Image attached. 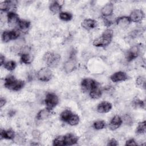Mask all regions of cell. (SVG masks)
Masks as SVG:
<instances>
[{
    "label": "cell",
    "mask_w": 146,
    "mask_h": 146,
    "mask_svg": "<svg viewBox=\"0 0 146 146\" xmlns=\"http://www.w3.org/2000/svg\"><path fill=\"white\" fill-rule=\"evenodd\" d=\"M32 135L34 138H38L40 136V132L38 131V130H34L32 132Z\"/></svg>",
    "instance_id": "39"
},
{
    "label": "cell",
    "mask_w": 146,
    "mask_h": 146,
    "mask_svg": "<svg viewBox=\"0 0 146 146\" xmlns=\"http://www.w3.org/2000/svg\"><path fill=\"white\" fill-rule=\"evenodd\" d=\"M103 21H104V25L106 26H110L112 24V21L111 19L108 18H107L106 17H105L103 19Z\"/></svg>",
    "instance_id": "36"
},
{
    "label": "cell",
    "mask_w": 146,
    "mask_h": 146,
    "mask_svg": "<svg viewBox=\"0 0 146 146\" xmlns=\"http://www.w3.org/2000/svg\"><path fill=\"white\" fill-rule=\"evenodd\" d=\"M90 97L92 99H98L101 97L102 95V91L99 87V85L94 87L92 90H91L90 92Z\"/></svg>",
    "instance_id": "22"
},
{
    "label": "cell",
    "mask_w": 146,
    "mask_h": 146,
    "mask_svg": "<svg viewBox=\"0 0 146 146\" xmlns=\"http://www.w3.org/2000/svg\"><path fill=\"white\" fill-rule=\"evenodd\" d=\"M113 34V33L112 30H106L104 31L101 36L94 40L93 44L97 47H104L108 45L111 42Z\"/></svg>",
    "instance_id": "2"
},
{
    "label": "cell",
    "mask_w": 146,
    "mask_h": 146,
    "mask_svg": "<svg viewBox=\"0 0 146 146\" xmlns=\"http://www.w3.org/2000/svg\"><path fill=\"white\" fill-rule=\"evenodd\" d=\"M15 9V4L13 1H5L0 3V9L2 11L14 12L13 10Z\"/></svg>",
    "instance_id": "10"
},
{
    "label": "cell",
    "mask_w": 146,
    "mask_h": 146,
    "mask_svg": "<svg viewBox=\"0 0 146 146\" xmlns=\"http://www.w3.org/2000/svg\"><path fill=\"white\" fill-rule=\"evenodd\" d=\"M19 35L18 31H5L2 34V39L4 42H8L11 40L16 39Z\"/></svg>",
    "instance_id": "7"
},
{
    "label": "cell",
    "mask_w": 146,
    "mask_h": 146,
    "mask_svg": "<svg viewBox=\"0 0 146 146\" xmlns=\"http://www.w3.org/2000/svg\"><path fill=\"white\" fill-rule=\"evenodd\" d=\"M131 20L129 17L123 16L120 18H118L116 20V23L118 26L122 28L127 27L130 23Z\"/></svg>",
    "instance_id": "18"
},
{
    "label": "cell",
    "mask_w": 146,
    "mask_h": 146,
    "mask_svg": "<svg viewBox=\"0 0 146 146\" xmlns=\"http://www.w3.org/2000/svg\"><path fill=\"white\" fill-rule=\"evenodd\" d=\"M54 145H64V136H58L53 141Z\"/></svg>",
    "instance_id": "34"
},
{
    "label": "cell",
    "mask_w": 146,
    "mask_h": 146,
    "mask_svg": "<svg viewBox=\"0 0 146 146\" xmlns=\"http://www.w3.org/2000/svg\"><path fill=\"white\" fill-rule=\"evenodd\" d=\"M52 77V71L47 67H43L37 72L38 79L43 82H47L51 79Z\"/></svg>",
    "instance_id": "5"
},
{
    "label": "cell",
    "mask_w": 146,
    "mask_h": 146,
    "mask_svg": "<svg viewBox=\"0 0 146 146\" xmlns=\"http://www.w3.org/2000/svg\"><path fill=\"white\" fill-rule=\"evenodd\" d=\"M60 59V55L51 52H46L43 56V60L50 67H55L58 64Z\"/></svg>",
    "instance_id": "3"
},
{
    "label": "cell",
    "mask_w": 146,
    "mask_h": 146,
    "mask_svg": "<svg viewBox=\"0 0 146 146\" xmlns=\"http://www.w3.org/2000/svg\"><path fill=\"white\" fill-rule=\"evenodd\" d=\"M106 125V123L103 120H98L96 121H95L93 124V127L96 129H101L104 128V127Z\"/></svg>",
    "instance_id": "32"
},
{
    "label": "cell",
    "mask_w": 146,
    "mask_h": 146,
    "mask_svg": "<svg viewBox=\"0 0 146 146\" xmlns=\"http://www.w3.org/2000/svg\"><path fill=\"white\" fill-rule=\"evenodd\" d=\"M110 78L113 82H118L127 80L128 79V76L124 72L118 71L112 74Z\"/></svg>",
    "instance_id": "11"
},
{
    "label": "cell",
    "mask_w": 146,
    "mask_h": 146,
    "mask_svg": "<svg viewBox=\"0 0 146 146\" xmlns=\"http://www.w3.org/2000/svg\"><path fill=\"white\" fill-rule=\"evenodd\" d=\"M61 9L62 5L58 1H54L50 5V11L54 14L59 13L61 10Z\"/></svg>",
    "instance_id": "23"
},
{
    "label": "cell",
    "mask_w": 146,
    "mask_h": 146,
    "mask_svg": "<svg viewBox=\"0 0 146 146\" xmlns=\"http://www.w3.org/2000/svg\"><path fill=\"white\" fill-rule=\"evenodd\" d=\"M76 60L74 57L70 58L64 64L63 68L66 73H70L72 72L76 67Z\"/></svg>",
    "instance_id": "9"
},
{
    "label": "cell",
    "mask_w": 146,
    "mask_h": 146,
    "mask_svg": "<svg viewBox=\"0 0 146 146\" xmlns=\"http://www.w3.org/2000/svg\"><path fill=\"white\" fill-rule=\"evenodd\" d=\"M113 10V5L112 3L109 2L105 5L102 9V13L105 17L110 16L112 14Z\"/></svg>",
    "instance_id": "19"
},
{
    "label": "cell",
    "mask_w": 146,
    "mask_h": 146,
    "mask_svg": "<svg viewBox=\"0 0 146 146\" xmlns=\"http://www.w3.org/2000/svg\"><path fill=\"white\" fill-rule=\"evenodd\" d=\"M98 85L99 84L96 81L90 78L84 79L81 82L82 90L85 92H90L91 90Z\"/></svg>",
    "instance_id": "6"
},
{
    "label": "cell",
    "mask_w": 146,
    "mask_h": 146,
    "mask_svg": "<svg viewBox=\"0 0 146 146\" xmlns=\"http://www.w3.org/2000/svg\"><path fill=\"white\" fill-rule=\"evenodd\" d=\"M124 121L127 125H131L132 124V119L128 115L124 116Z\"/></svg>",
    "instance_id": "35"
},
{
    "label": "cell",
    "mask_w": 146,
    "mask_h": 146,
    "mask_svg": "<svg viewBox=\"0 0 146 146\" xmlns=\"http://www.w3.org/2000/svg\"><path fill=\"white\" fill-rule=\"evenodd\" d=\"M136 84L137 86L145 88V78L144 76H140L136 79Z\"/></svg>",
    "instance_id": "33"
},
{
    "label": "cell",
    "mask_w": 146,
    "mask_h": 146,
    "mask_svg": "<svg viewBox=\"0 0 146 146\" xmlns=\"http://www.w3.org/2000/svg\"><path fill=\"white\" fill-rule=\"evenodd\" d=\"M18 24L22 30H26L30 27V22L26 20H19Z\"/></svg>",
    "instance_id": "27"
},
{
    "label": "cell",
    "mask_w": 146,
    "mask_h": 146,
    "mask_svg": "<svg viewBox=\"0 0 146 146\" xmlns=\"http://www.w3.org/2000/svg\"><path fill=\"white\" fill-rule=\"evenodd\" d=\"M72 112L68 110H64L60 114L61 120L64 122H67L68 119L70 117V116L72 115Z\"/></svg>",
    "instance_id": "26"
},
{
    "label": "cell",
    "mask_w": 146,
    "mask_h": 146,
    "mask_svg": "<svg viewBox=\"0 0 146 146\" xmlns=\"http://www.w3.org/2000/svg\"><path fill=\"white\" fill-rule=\"evenodd\" d=\"M0 62H1V66H2L5 63V56L3 55H1L0 56Z\"/></svg>",
    "instance_id": "41"
},
{
    "label": "cell",
    "mask_w": 146,
    "mask_h": 146,
    "mask_svg": "<svg viewBox=\"0 0 146 146\" xmlns=\"http://www.w3.org/2000/svg\"><path fill=\"white\" fill-rule=\"evenodd\" d=\"M144 17V13L141 10L136 9L132 11L129 17L131 22H140Z\"/></svg>",
    "instance_id": "8"
},
{
    "label": "cell",
    "mask_w": 146,
    "mask_h": 146,
    "mask_svg": "<svg viewBox=\"0 0 146 146\" xmlns=\"http://www.w3.org/2000/svg\"><path fill=\"white\" fill-rule=\"evenodd\" d=\"M118 143L117 141L115 139H111L108 143V145H110V146H116V145H118Z\"/></svg>",
    "instance_id": "38"
},
{
    "label": "cell",
    "mask_w": 146,
    "mask_h": 146,
    "mask_svg": "<svg viewBox=\"0 0 146 146\" xmlns=\"http://www.w3.org/2000/svg\"><path fill=\"white\" fill-rule=\"evenodd\" d=\"M59 18L64 21H70L72 18V15L68 12H62L59 13Z\"/></svg>",
    "instance_id": "28"
},
{
    "label": "cell",
    "mask_w": 146,
    "mask_h": 146,
    "mask_svg": "<svg viewBox=\"0 0 146 146\" xmlns=\"http://www.w3.org/2000/svg\"><path fill=\"white\" fill-rule=\"evenodd\" d=\"M21 62L25 64H30L32 62V58L30 55L27 53H23L21 57Z\"/></svg>",
    "instance_id": "25"
},
{
    "label": "cell",
    "mask_w": 146,
    "mask_h": 146,
    "mask_svg": "<svg viewBox=\"0 0 146 146\" xmlns=\"http://www.w3.org/2000/svg\"><path fill=\"white\" fill-rule=\"evenodd\" d=\"M79 117L78 116V115L72 113L66 123H67L68 124L71 125H76L79 123Z\"/></svg>",
    "instance_id": "24"
},
{
    "label": "cell",
    "mask_w": 146,
    "mask_h": 146,
    "mask_svg": "<svg viewBox=\"0 0 146 146\" xmlns=\"http://www.w3.org/2000/svg\"><path fill=\"white\" fill-rule=\"evenodd\" d=\"M112 108V104L108 102H102L97 107V111L99 113H107Z\"/></svg>",
    "instance_id": "13"
},
{
    "label": "cell",
    "mask_w": 146,
    "mask_h": 146,
    "mask_svg": "<svg viewBox=\"0 0 146 146\" xmlns=\"http://www.w3.org/2000/svg\"><path fill=\"white\" fill-rule=\"evenodd\" d=\"M139 50L137 47L134 46L132 47L128 52L127 55H126V58L127 61L130 62L133 59L136 58L139 55Z\"/></svg>",
    "instance_id": "16"
},
{
    "label": "cell",
    "mask_w": 146,
    "mask_h": 146,
    "mask_svg": "<svg viewBox=\"0 0 146 146\" xmlns=\"http://www.w3.org/2000/svg\"><path fill=\"white\" fill-rule=\"evenodd\" d=\"M132 106L135 108H144L145 103L143 101L137 99L136 100H134L132 102Z\"/></svg>",
    "instance_id": "31"
},
{
    "label": "cell",
    "mask_w": 146,
    "mask_h": 146,
    "mask_svg": "<svg viewBox=\"0 0 146 146\" xmlns=\"http://www.w3.org/2000/svg\"><path fill=\"white\" fill-rule=\"evenodd\" d=\"M97 21L94 19H86L82 22L81 25L84 29L86 30H90L96 27L97 26Z\"/></svg>",
    "instance_id": "15"
},
{
    "label": "cell",
    "mask_w": 146,
    "mask_h": 146,
    "mask_svg": "<svg viewBox=\"0 0 146 146\" xmlns=\"http://www.w3.org/2000/svg\"><path fill=\"white\" fill-rule=\"evenodd\" d=\"M145 131V121L139 123L137 127L136 132L137 134H143Z\"/></svg>",
    "instance_id": "30"
},
{
    "label": "cell",
    "mask_w": 146,
    "mask_h": 146,
    "mask_svg": "<svg viewBox=\"0 0 146 146\" xmlns=\"http://www.w3.org/2000/svg\"><path fill=\"white\" fill-rule=\"evenodd\" d=\"M6 99L3 98H1V99H0V107H1V108H2L3 106H4L5 104H6Z\"/></svg>",
    "instance_id": "40"
},
{
    "label": "cell",
    "mask_w": 146,
    "mask_h": 146,
    "mask_svg": "<svg viewBox=\"0 0 146 146\" xmlns=\"http://www.w3.org/2000/svg\"><path fill=\"white\" fill-rule=\"evenodd\" d=\"M15 137V133L13 130H1V139H6L12 140Z\"/></svg>",
    "instance_id": "20"
},
{
    "label": "cell",
    "mask_w": 146,
    "mask_h": 146,
    "mask_svg": "<svg viewBox=\"0 0 146 146\" xmlns=\"http://www.w3.org/2000/svg\"><path fill=\"white\" fill-rule=\"evenodd\" d=\"M3 66L6 70L9 71H12L14 70L16 67V63L13 60H10L5 63Z\"/></svg>",
    "instance_id": "29"
},
{
    "label": "cell",
    "mask_w": 146,
    "mask_h": 146,
    "mask_svg": "<svg viewBox=\"0 0 146 146\" xmlns=\"http://www.w3.org/2000/svg\"><path fill=\"white\" fill-rule=\"evenodd\" d=\"M78 137L72 133H67L64 136V145H72L77 143Z\"/></svg>",
    "instance_id": "12"
},
{
    "label": "cell",
    "mask_w": 146,
    "mask_h": 146,
    "mask_svg": "<svg viewBox=\"0 0 146 146\" xmlns=\"http://www.w3.org/2000/svg\"><path fill=\"white\" fill-rule=\"evenodd\" d=\"M137 145V143L133 139H129L126 141V143H125V145L132 146V145Z\"/></svg>",
    "instance_id": "37"
},
{
    "label": "cell",
    "mask_w": 146,
    "mask_h": 146,
    "mask_svg": "<svg viewBox=\"0 0 146 146\" xmlns=\"http://www.w3.org/2000/svg\"><path fill=\"white\" fill-rule=\"evenodd\" d=\"M122 122L123 120L119 116L116 115L111 120L109 124V127L111 130H115L121 125Z\"/></svg>",
    "instance_id": "14"
},
{
    "label": "cell",
    "mask_w": 146,
    "mask_h": 146,
    "mask_svg": "<svg viewBox=\"0 0 146 146\" xmlns=\"http://www.w3.org/2000/svg\"><path fill=\"white\" fill-rule=\"evenodd\" d=\"M5 86L6 88L12 91H19L25 86V82L18 80L12 75L7 76L5 79Z\"/></svg>",
    "instance_id": "1"
},
{
    "label": "cell",
    "mask_w": 146,
    "mask_h": 146,
    "mask_svg": "<svg viewBox=\"0 0 146 146\" xmlns=\"http://www.w3.org/2000/svg\"><path fill=\"white\" fill-rule=\"evenodd\" d=\"M45 104L47 108L51 110L59 103V99L56 95L54 93H48L47 94L45 99Z\"/></svg>",
    "instance_id": "4"
},
{
    "label": "cell",
    "mask_w": 146,
    "mask_h": 146,
    "mask_svg": "<svg viewBox=\"0 0 146 146\" xmlns=\"http://www.w3.org/2000/svg\"><path fill=\"white\" fill-rule=\"evenodd\" d=\"M7 18L8 23L11 25L18 23L19 21L18 15L14 12H9L7 15Z\"/></svg>",
    "instance_id": "17"
},
{
    "label": "cell",
    "mask_w": 146,
    "mask_h": 146,
    "mask_svg": "<svg viewBox=\"0 0 146 146\" xmlns=\"http://www.w3.org/2000/svg\"><path fill=\"white\" fill-rule=\"evenodd\" d=\"M51 110L46 108L40 110L37 114L36 118L38 120H44L47 119L51 115Z\"/></svg>",
    "instance_id": "21"
}]
</instances>
